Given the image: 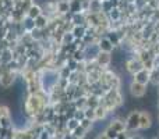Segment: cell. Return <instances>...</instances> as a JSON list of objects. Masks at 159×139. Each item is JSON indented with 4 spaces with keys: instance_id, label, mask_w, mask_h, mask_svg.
<instances>
[{
    "instance_id": "cell-1",
    "label": "cell",
    "mask_w": 159,
    "mask_h": 139,
    "mask_svg": "<svg viewBox=\"0 0 159 139\" xmlns=\"http://www.w3.org/2000/svg\"><path fill=\"white\" fill-rule=\"evenodd\" d=\"M60 81V75L59 71L50 67H45L42 72L39 74V85H41V90L46 95H50L52 90L59 85Z\"/></svg>"
},
{
    "instance_id": "cell-2",
    "label": "cell",
    "mask_w": 159,
    "mask_h": 139,
    "mask_svg": "<svg viewBox=\"0 0 159 139\" xmlns=\"http://www.w3.org/2000/svg\"><path fill=\"white\" fill-rule=\"evenodd\" d=\"M16 79H17V72H11V71H4L0 78V88L3 89H10L11 86H14L16 84Z\"/></svg>"
},
{
    "instance_id": "cell-3",
    "label": "cell",
    "mask_w": 159,
    "mask_h": 139,
    "mask_svg": "<svg viewBox=\"0 0 159 139\" xmlns=\"http://www.w3.org/2000/svg\"><path fill=\"white\" fill-rule=\"evenodd\" d=\"M84 57H85V61H88V63H91V61H95L96 57L99 56V53H101V50H99V46L98 43H92V45H87V46L84 47Z\"/></svg>"
},
{
    "instance_id": "cell-4",
    "label": "cell",
    "mask_w": 159,
    "mask_h": 139,
    "mask_svg": "<svg viewBox=\"0 0 159 139\" xmlns=\"http://www.w3.org/2000/svg\"><path fill=\"white\" fill-rule=\"evenodd\" d=\"M148 89H147V85H143V84H138V82H134L133 81L130 84V93H131L133 98L135 99H141L147 95Z\"/></svg>"
},
{
    "instance_id": "cell-5",
    "label": "cell",
    "mask_w": 159,
    "mask_h": 139,
    "mask_svg": "<svg viewBox=\"0 0 159 139\" xmlns=\"http://www.w3.org/2000/svg\"><path fill=\"white\" fill-rule=\"evenodd\" d=\"M126 128L140 129V111H131L126 120Z\"/></svg>"
},
{
    "instance_id": "cell-6",
    "label": "cell",
    "mask_w": 159,
    "mask_h": 139,
    "mask_svg": "<svg viewBox=\"0 0 159 139\" xmlns=\"http://www.w3.org/2000/svg\"><path fill=\"white\" fill-rule=\"evenodd\" d=\"M149 74H151L149 70L143 68L133 75V81L138 82V84H143V85H148L149 84Z\"/></svg>"
},
{
    "instance_id": "cell-7",
    "label": "cell",
    "mask_w": 159,
    "mask_h": 139,
    "mask_svg": "<svg viewBox=\"0 0 159 139\" xmlns=\"http://www.w3.org/2000/svg\"><path fill=\"white\" fill-rule=\"evenodd\" d=\"M143 68H144V64L140 59H131V60H129L126 63V70L129 71L130 74H133V75Z\"/></svg>"
},
{
    "instance_id": "cell-8",
    "label": "cell",
    "mask_w": 159,
    "mask_h": 139,
    "mask_svg": "<svg viewBox=\"0 0 159 139\" xmlns=\"http://www.w3.org/2000/svg\"><path fill=\"white\" fill-rule=\"evenodd\" d=\"M95 63H96V66H98V68H106V67L112 63V54H110V53L101 52L99 56L96 57Z\"/></svg>"
},
{
    "instance_id": "cell-9",
    "label": "cell",
    "mask_w": 159,
    "mask_h": 139,
    "mask_svg": "<svg viewBox=\"0 0 159 139\" xmlns=\"http://www.w3.org/2000/svg\"><path fill=\"white\" fill-rule=\"evenodd\" d=\"M98 46H99V50L103 53H110L112 54V52L115 50V45L112 43V42L107 39V36H103V38H101L98 41Z\"/></svg>"
},
{
    "instance_id": "cell-10",
    "label": "cell",
    "mask_w": 159,
    "mask_h": 139,
    "mask_svg": "<svg viewBox=\"0 0 159 139\" xmlns=\"http://www.w3.org/2000/svg\"><path fill=\"white\" fill-rule=\"evenodd\" d=\"M152 127V117L149 111H140V129H148Z\"/></svg>"
},
{
    "instance_id": "cell-11",
    "label": "cell",
    "mask_w": 159,
    "mask_h": 139,
    "mask_svg": "<svg viewBox=\"0 0 159 139\" xmlns=\"http://www.w3.org/2000/svg\"><path fill=\"white\" fill-rule=\"evenodd\" d=\"M43 14V10H42V6L38 4V3H32V4L30 6V8L27 10V13H25V15L30 17V18L35 20L38 18L39 15H42Z\"/></svg>"
},
{
    "instance_id": "cell-12",
    "label": "cell",
    "mask_w": 159,
    "mask_h": 139,
    "mask_svg": "<svg viewBox=\"0 0 159 139\" xmlns=\"http://www.w3.org/2000/svg\"><path fill=\"white\" fill-rule=\"evenodd\" d=\"M49 22H50L49 17H48L46 14H42V15L38 17V18H35V28L43 31V29H46V28L49 27Z\"/></svg>"
},
{
    "instance_id": "cell-13",
    "label": "cell",
    "mask_w": 159,
    "mask_h": 139,
    "mask_svg": "<svg viewBox=\"0 0 159 139\" xmlns=\"http://www.w3.org/2000/svg\"><path fill=\"white\" fill-rule=\"evenodd\" d=\"M109 128L113 129L115 132H117V134H121V132L126 131V123L121 120H113V121H110Z\"/></svg>"
},
{
    "instance_id": "cell-14",
    "label": "cell",
    "mask_w": 159,
    "mask_h": 139,
    "mask_svg": "<svg viewBox=\"0 0 159 139\" xmlns=\"http://www.w3.org/2000/svg\"><path fill=\"white\" fill-rule=\"evenodd\" d=\"M71 33L75 39L82 41V38H84L85 33H87V25H75V27H73Z\"/></svg>"
},
{
    "instance_id": "cell-15",
    "label": "cell",
    "mask_w": 159,
    "mask_h": 139,
    "mask_svg": "<svg viewBox=\"0 0 159 139\" xmlns=\"http://www.w3.org/2000/svg\"><path fill=\"white\" fill-rule=\"evenodd\" d=\"M21 25H22V28H24L25 32L30 33L35 29V20H32V18H30V17L25 15L24 20H22V22H21Z\"/></svg>"
},
{
    "instance_id": "cell-16",
    "label": "cell",
    "mask_w": 159,
    "mask_h": 139,
    "mask_svg": "<svg viewBox=\"0 0 159 139\" xmlns=\"http://www.w3.org/2000/svg\"><path fill=\"white\" fill-rule=\"evenodd\" d=\"M56 11L59 14H67L70 13V2H66V0H59L56 3Z\"/></svg>"
},
{
    "instance_id": "cell-17",
    "label": "cell",
    "mask_w": 159,
    "mask_h": 139,
    "mask_svg": "<svg viewBox=\"0 0 159 139\" xmlns=\"http://www.w3.org/2000/svg\"><path fill=\"white\" fill-rule=\"evenodd\" d=\"M71 22L73 25H87L85 22H87V17L84 15L82 13H75V14H71Z\"/></svg>"
},
{
    "instance_id": "cell-18",
    "label": "cell",
    "mask_w": 159,
    "mask_h": 139,
    "mask_svg": "<svg viewBox=\"0 0 159 139\" xmlns=\"http://www.w3.org/2000/svg\"><path fill=\"white\" fill-rule=\"evenodd\" d=\"M95 121H101V120H103L105 117H106V114H107V110H106V107L103 106V104H99L98 107H95Z\"/></svg>"
},
{
    "instance_id": "cell-19",
    "label": "cell",
    "mask_w": 159,
    "mask_h": 139,
    "mask_svg": "<svg viewBox=\"0 0 159 139\" xmlns=\"http://www.w3.org/2000/svg\"><path fill=\"white\" fill-rule=\"evenodd\" d=\"M107 14H109L110 20H112L113 22H117L119 20H120V17H121V11H120V8L119 7H113Z\"/></svg>"
},
{
    "instance_id": "cell-20",
    "label": "cell",
    "mask_w": 159,
    "mask_h": 139,
    "mask_svg": "<svg viewBox=\"0 0 159 139\" xmlns=\"http://www.w3.org/2000/svg\"><path fill=\"white\" fill-rule=\"evenodd\" d=\"M149 82H152L154 85H159V71L157 68L151 70V74H149Z\"/></svg>"
},
{
    "instance_id": "cell-21",
    "label": "cell",
    "mask_w": 159,
    "mask_h": 139,
    "mask_svg": "<svg viewBox=\"0 0 159 139\" xmlns=\"http://www.w3.org/2000/svg\"><path fill=\"white\" fill-rule=\"evenodd\" d=\"M67 129H69V131H74L75 128H78L80 127V121H77L75 120V118H69V120H67Z\"/></svg>"
},
{
    "instance_id": "cell-22",
    "label": "cell",
    "mask_w": 159,
    "mask_h": 139,
    "mask_svg": "<svg viewBox=\"0 0 159 139\" xmlns=\"http://www.w3.org/2000/svg\"><path fill=\"white\" fill-rule=\"evenodd\" d=\"M107 39H109V41L115 45V47L120 43V36H119V33L117 32H113V31L109 33V35H107Z\"/></svg>"
},
{
    "instance_id": "cell-23",
    "label": "cell",
    "mask_w": 159,
    "mask_h": 139,
    "mask_svg": "<svg viewBox=\"0 0 159 139\" xmlns=\"http://www.w3.org/2000/svg\"><path fill=\"white\" fill-rule=\"evenodd\" d=\"M84 113H85V118L89 121H95V110L91 109V107H85L84 109Z\"/></svg>"
},
{
    "instance_id": "cell-24",
    "label": "cell",
    "mask_w": 159,
    "mask_h": 139,
    "mask_svg": "<svg viewBox=\"0 0 159 139\" xmlns=\"http://www.w3.org/2000/svg\"><path fill=\"white\" fill-rule=\"evenodd\" d=\"M73 118H75L77 121H80V123H81V121L85 118V113H84V110H78V109H75V110H74V113H73Z\"/></svg>"
},
{
    "instance_id": "cell-25",
    "label": "cell",
    "mask_w": 159,
    "mask_h": 139,
    "mask_svg": "<svg viewBox=\"0 0 159 139\" xmlns=\"http://www.w3.org/2000/svg\"><path fill=\"white\" fill-rule=\"evenodd\" d=\"M85 132H87V131H85V129L82 128L81 125H80L78 128H75L74 131H73V137H74L75 139H78V138H82V137H84V134H85Z\"/></svg>"
},
{
    "instance_id": "cell-26",
    "label": "cell",
    "mask_w": 159,
    "mask_h": 139,
    "mask_svg": "<svg viewBox=\"0 0 159 139\" xmlns=\"http://www.w3.org/2000/svg\"><path fill=\"white\" fill-rule=\"evenodd\" d=\"M92 121H89V120H87V118H84V120L81 121V123H80V125L82 127V128L85 129V131H87V129H89V128H92Z\"/></svg>"
},
{
    "instance_id": "cell-27",
    "label": "cell",
    "mask_w": 159,
    "mask_h": 139,
    "mask_svg": "<svg viewBox=\"0 0 159 139\" xmlns=\"http://www.w3.org/2000/svg\"><path fill=\"white\" fill-rule=\"evenodd\" d=\"M105 134H106V137L107 138H109V139H116V138H117V132H115V131H113V129H110L109 128V127H107V128H106V131H105Z\"/></svg>"
},
{
    "instance_id": "cell-28",
    "label": "cell",
    "mask_w": 159,
    "mask_h": 139,
    "mask_svg": "<svg viewBox=\"0 0 159 139\" xmlns=\"http://www.w3.org/2000/svg\"><path fill=\"white\" fill-rule=\"evenodd\" d=\"M4 71H7V68H6V64H0V78H2V75H3V72Z\"/></svg>"
},
{
    "instance_id": "cell-29",
    "label": "cell",
    "mask_w": 159,
    "mask_h": 139,
    "mask_svg": "<svg viewBox=\"0 0 159 139\" xmlns=\"http://www.w3.org/2000/svg\"><path fill=\"white\" fill-rule=\"evenodd\" d=\"M96 139H109V138L106 137V134H105V132H101V134L98 135V138H96Z\"/></svg>"
},
{
    "instance_id": "cell-30",
    "label": "cell",
    "mask_w": 159,
    "mask_h": 139,
    "mask_svg": "<svg viewBox=\"0 0 159 139\" xmlns=\"http://www.w3.org/2000/svg\"><path fill=\"white\" fill-rule=\"evenodd\" d=\"M134 139H143V138H138V137H137V138H134Z\"/></svg>"
},
{
    "instance_id": "cell-31",
    "label": "cell",
    "mask_w": 159,
    "mask_h": 139,
    "mask_svg": "<svg viewBox=\"0 0 159 139\" xmlns=\"http://www.w3.org/2000/svg\"><path fill=\"white\" fill-rule=\"evenodd\" d=\"M158 109H159V103H158Z\"/></svg>"
},
{
    "instance_id": "cell-32",
    "label": "cell",
    "mask_w": 159,
    "mask_h": 139,
    "mask_svg": "<svg viewBox=\"0 0 159 139\" xmlns=\"http://www.w3.org/2000/svg\"><path fill=\"white\" fill-rule=\"evenodd\" d=\"M158 96H159V93H158Z\"/></svg>"
}]
</instances>
